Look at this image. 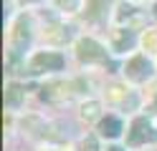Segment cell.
<instances>
[{
    "mask_svg": "<svg viewBox=\"0 0 157 151\" xmlns=\"http://www.w3.org/2000/svg\"><path fill=\"white\" fill-rule=\"evenodd\" d=\"M132 144H140V141H157V131L147 124V118H137L134 121V131L129 134Z\"/></svg>",
    "mask_w": 157,
    "mask_h": 151,
    "instance_id": "cell-1",
    "label": "cell"
},
{
    "mask_svg": "<svg viewBox=\"0 0 157 151\" xmlns=\"http://www.w3.org/2000/svg\"><path fill=\"white\" fill-rule=\"evenodd\" d=\"M63 66V58L58 56V53H41V56H36V60H33V70L38 73L41 68H53V70H58Z\"/></svg>",
    "mask_w": 157,
    "mask_h": 151,
    "instance_id": "cell-2",
    "label": "cell"
},
{
    "mask_svg": "<svg viewBox=\"0 0 157 151\" xmlns=\"http://www.w3.org/2000/svg\"><path fill=\"white\" fill-rule=\"evenodd\" d=\"M78 56L86 58V60H101L104 58V50L94 43V40H81V45H78Z\"/></svg>",
    "mask_w": 157,
    "mask_h": 151,
    "instance_id": "cell-3",
    "label": "cell"
},
{
    "mask_svg": "<svg viewBox=\"0 0 157 151\" xmlns=\"http://www.w3.org/2000/svg\"><path fill=\"white\" fill-rule=\"evenodd\" d=\"M119 131H122V124H119V121H117V118H104L101 121V134L104 136H109V138H114V136H119Z\"/></svg>",
    "mask_w": 157,
    "mask_h": 151,
    "instance_id": "cell-4",
    "label": "cell"
},
{
    "mask_svg": "<svg viewBox=\"0 0 157 151\" xmlns=\"http://www.w3.org/2000/svg\"><path fill=\"white\" fill-rule=\"evenodd\" d=\"M18 101H21V88L10 86L8 88V106H18Z\"/></svg>",
    "mask_w": 157,
    "mask_h": 151,
    "instance_id": "cell-5",
    "label": "cell"
},
{
    "mask_svg": "<svg viewBox=\"0 0 157 151\" xmlns=\"http://www.w3.org/2000/svg\"><path fill=\"white\" fill-rule=\"evenodd\" d=\"M84 151H96V141L94 138H86L84 141Z\"/></svg>",
    "mask_w": 157,
    "mask_h": 151,
    "instance_id": "cell-6",
    "label": "cell"
},
{
    "mask_svg": "<svg viewBox=\"0 0 157 151\" xmlns=\"http://www.w3.org/2000/svg\"><path fill=\"white\" fill-rule=\"evenodd\" d=\"M58 5H66V8H76L78 0H58Z\"/></svg>",
    "mask_w": 157,
    "mask_h": 151,
    "instance_id": "cell-7",
    "label": "cell"
},
{
    "mask_svg": "<svg viewBox=\"0 0 157 151\" xmlns=\"http://www.w3.org/2000/svg\"><path fill=\"white\" fill-rule=\"evenodd\" d=\"M109 151H122V149H117V146H114V149H109Z\"/></svg>",
    "mask_w": 157,
    "mask_h": 151,
    "instance_id": "cell-8",
    "label": "cell"
},
{
    "mask_svg": "<svg viewBox=\"0 0 157 151\" xmlns=\"http://www.w3.org/2000/svg\"><path fill=\"white\" fill-rule=\"evenodd\" d=\"M155 13H157V8H155Z\"/></svg>",
    "mask_w": 157,
    "mask_h": 151,
    "instance_id": "cell-9",
    "label": "cell"
}]
</instances>
